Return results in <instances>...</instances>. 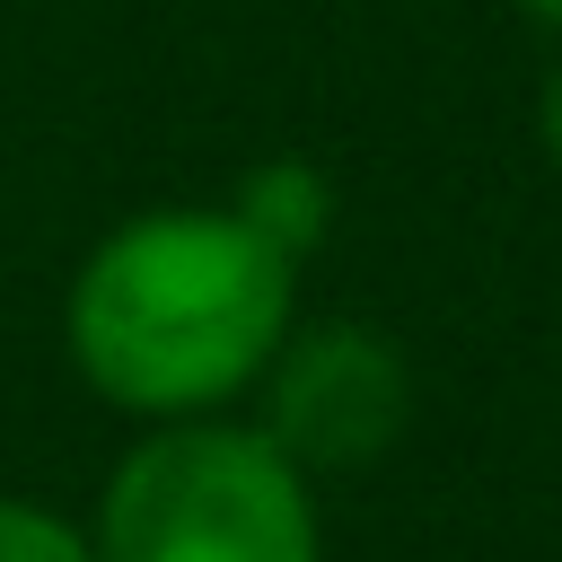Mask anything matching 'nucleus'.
I'll return each mask as SVG.
<instances>
[{"mask_svg":"<svg viewBox=\"0 0 562 562\" xmlns=\"http://www.w3.org/2000/svg\"><path fill=\"white\" fill-rule=\"evenodd\" d=\"M299 325V263H281L228 202H158L105 228L61 299V342L88 395L140 422L228 413Z\"/></svg>","mask_w":562,"mask_h":562,"instance_id":"obj_1","label":"nucleus"},{"mask_svg":"<svg viewBox=\"0 0 562 562\" xmlns=\"http://www.w3.org/2000/svg\"><path fill=\"white\" fill-rule=\"evenodd\" d=\"M97 562H325L316 483L255 422H149L88 518Z\"/></svg>","mask_w":562,"mask_h":562,"instance_id":"obj_2","label":"nucleus"},{"mask_svg":"<svg viewBox=\"0 0 562 562\" xmlns=\"http://www.w3.org/2000/svg\"><path fill=\"white\" fill-rule=\"evenodd\" d=\"M255 386H263V422L255 430L299 474L369 465L413 422V369L378 325H290Z\"/></svg>","mask_w":562,"mask_h":562,"instance_id":"obj_3","label":"nucleus"},{"mask_svg":"<svg viewBox=\"0 0 562 562\" xmlns=\"http://www.w3.org/2000/svg\"><path fill=\"white\" fill-rule=\"evenodd\" d=\"M228 211H237L281 263H307V255L325 246V228H334V184H325L307 158H263V167L228 193Z\"/></svg>","mask_w":562,"mask_h":562,"instance_id":"obj_4","label":"nucleus"},{"mask_svg":"<svg viewBox=\"0 0 562 562\" xmlns=\"http://www.w3.org/2000/svg\"><path fill=\"white\" fill-rule=\"evenodd\" d=\"M0 562H97V544H88V527H79V518H61V509H44V501L0 492Z\"/></svg>","mask_w":562,"mask_h":562,"instance_id":"obj_5","label":"nucleus"},{"mask_svg":"<svg viewBox=\"0 0 562 562\" xmlns=\"http://www.w3.org/2000/svg\"><path fill=\"white\" fill-rule=\"evenodd\" d=\"M536 140H544V158L562 167V61H553V79H544V97H536Z\"/></svg>","mask_w":562,"mask_h":562,"instance_id":"obj_6","label":"nucleus"},{"mask_svg":"<svg viewBox=\"0 0 562 562\" xmlns=\"http://www.w3.org/2000/svg\"><path fill=\"white\" fill-rule=\"evenodd\" d=\"M518 18H536L544 35H562V0H518Z\"/></svg>","mask_w":562,"mask_h":562,"instance_id":"obj_7","label":"nucleus"}]
</instances>
